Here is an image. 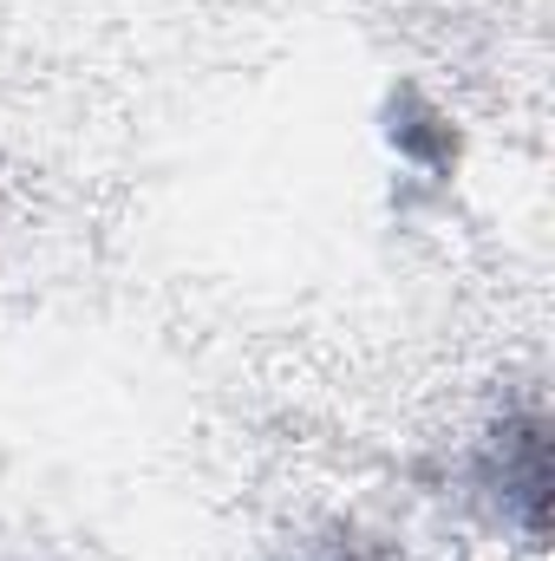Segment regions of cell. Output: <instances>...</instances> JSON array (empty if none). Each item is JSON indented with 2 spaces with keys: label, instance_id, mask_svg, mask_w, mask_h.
<instances>
[{
  "label": "cell",
  "instance_id": "1",
  "mask_svg": "<svg viewBox=\"0 0 555 561\" xmlns=\"http://www.w3.org/2000/svg\"><path fill=\"white\" fill-rule=\"evenodd\" d=\"M471 496L523 549H543L550 529V424L543 412H503L471 457Z\"/></svg>",
  "mask_w": 555,
  "mask_h": 561
},
{
  "label": "cell",
  "instance_id": "2",
  "mask_svg": "<svg viewBox=\"0 0 555 561\" xmlns=\"http://www.w3.org/2000/svg\"><path fill=\"white\" fill-rule=\"evenodd\" d=\"M294 561H399L380 536H360V529H320L314 542H301Z\"/></svg>",
  "mask_w": 555,
  "mask_h": 561
}]
</instances>
